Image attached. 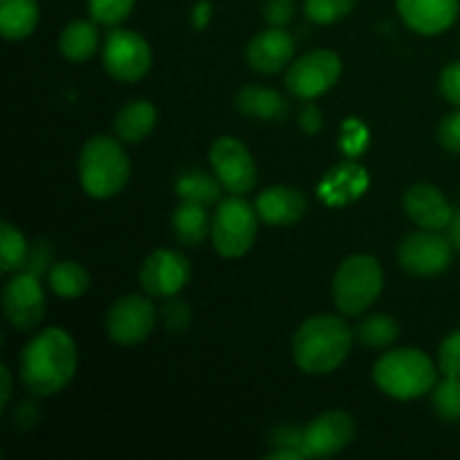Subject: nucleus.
Returning a JSON list of instances; mask_svg holds the SVG:
<instances>
[{
    "mask_svg": "<svg viewBox=\"0 0 460 460\" xmlns=\"http://www.w3.org/2000/svg\"><path fill=\"white\" fill-rule=\"evenodd\" d=\"M22 385L39 398L58 394L76 373V344L63 328H45L22 346L18 359Z\"/></svg>",
    "mask_w": 460,
    "mask_h": 460,
    "instance_id": "1",
    "label": "nucleus"
},
{
    "mask_svg": "<svg viewBox=\"0 0 460 460\" xmlns=\"http://www.w3.org/2000/svg\"><path fill=\"white\" fill-rule=\"evenodd\" d=\"M355 332L335 314H314L299 326L292 340L295 364L308 376H328L344 364Z\"/></svg>",
    "mask_w": 460,
    "mask_h": 460,
    "instance_id": "2",
    "label": "nucleus"
},
{
    "mask_svg": "<svg viewBox=\"0 0 460 460\" xmlns=\"http://www.w3.org/2000/svg\"><path fill=\"white\" fill-rule=\"evenodd\" d=\"M373 382L395 400H416L431 394L438 371L429 355L418 349H395L382 355L373 367Z\"/></svg>",
    "mask_w": 460,
    "mask_h": 460,
    "instance_id": "3",
    "label": "nucleus"
},
{
    "mask_svg": "<svg viewBox=\"0 0 460 460\" xmlns=\"http://www.w3.org/2000/svg\"><path fill=\"white\" fill-rule=\"evenodd\" d=\"M121 142V139H119ZM115 137L97 135L84 144L79 155V180L88 196L108 200L124 191L130 178V162Z\"/></svg>",
    "mask_w": 460,
    "mask_h": 460,
    "instance_id": "4",
    "label": "nucleus"
},
{
    "mask_svg": "<svg viewBox=\"0 0 460 460\" xmlns=\"http://www.w3.org/2000/svg\"><path fill=\"white\" fill-rule=\"evenodd\" d=\"M385 288L380 261L368 254H353L341 261L332 277V304L344 317L367 313Z\"/></svg>",
    "mask_w": 460,
    "mask_h": 460,
    "instance_id": "5",
    "label": "nucleus"
},
{
    "mask_svg": "<svg viewBox=\"0 0 460 460\" xmlns=\"http://www.w3.org/2000/svg\"><path fill=\"white\" fill-rule=\"evenodd\" d=\"M259 234V214L256 207L232 196L220 200L211 218V243L214 250L225 259H241L252 250Z\"/></svg>",
    "mask_w": 460,
    "mask_h": 460,
    "instance_id": "6",
    "label": "nucleus"
},
{
    "mask_svg": "<svg viewBox=\"0 0 460 460\" xmlns=\"http://www.w3.org/2000/svg\"><path fill=\"white\" fill-rule=\"evenodd\" d=\"M102 63L103 70L112 79L121 81V84H135V81L144 79L151 70V45L137 31L117 27V30L108 31L106 40H103Z\"/></svg>",
    "mask_w": 460,
    "mask_h": 460,
    "instance_id": "7",
    "label": "nucleus"
},
{
    "mask_svg": "<svg viewBox=\"0 0 460 460\" xmlns=\"http://www.w3.org/2000/svg\"><path fill=\"white\" fill-rule=\"evenodd\" d=\"M341 76V58L331 49H313L296 58L286 75V88L301 102L326 94Z\"/></svg>",
    "mask_w": 460,
    "mask_h": 460,
    "instance_id": "8",
    "label": "nucleus"
},
{
    "mask_svg": "<svg viewBox=\"0 0 460 460\" xmlns=\"http://www.w3.org/2000/svg\"><path fill=\"white\" fill-rule=\"evenodd\" d=\"M454 247L447 236L434 229H420L402 238L398 247V263L413 277H436L452 263Z\"/></svg>",
    "mask_w": 460,
    "mask_h": 460,
    "instance_id": "9",
    "label": "nucleus"
},
{
    "mask_svg": "<svg viewBox=\"0 0 460 460\" xmlns=\"http://www.w3.org/2000/svg\"><path fill=\"white\" fill-rule=\"evenodd\" d=\"M157 310L151 299L142 295L119 296L106 314V331L115 344L135 346L153 335Z\"/></svg>",
    "mask_w": 460,
    "mask_h": 460,
    "instance_id": "10",
    "label": "nucleus"
},
{
    "mask_svg": "<svg viewBox=\"0 0 460 460\" xmlns=\"http://www.w3.org/2000/svg\"><path fill=\"white\" fill-rule=\"evenodd\" d=\"M209 164L223 189L232 196H245L256 184V164L250 148L236 137H218L209 148Z\"/></svg>",
    "mask_w": 460,
    "mask_h": 460,
    "instance_id": "11",
    "label": "nucleus"
},
{
    "mask_svg": "<svg viewBox=\"0 0 460 460\" xmlns=\"http://www.w3.org/2000/svg\"><path fill=\"white\" fill-rule=\"evenodd\" d=\"M191 279V263L175 250H155L139 268V286L148 296L169 299L180 295Z\"/></svg>",
    "mask_w": 460,
    "mask_h": 460,
    "instance_id": "12",
    "label": "nucleus"
},
{
    "mask_svg": "<svg viewBox=\"0 0 460 460\" xmlns=\"http://www.w3.org/2000/svg\"><path fill=\"white\" fill-rule=\"evenodd\" d=\"M3 310L16 331H34L45 317V292L40 279L16 272L3 290Z\"/></svg>",
    "mask_w": 460,
    "mask_h": 460,
    "instance_id": "13",
    "label": "nucleus"
},
{
    "mask_svg": "<svg viewBox=\"0 0 460 460\" xmlns=\"http://www.w3.org/2000/svg\"><path fill=\"white\" fill-rule=\"evenodd\" d=\"M355 438V420L346 411H326L304 429L305 458H326L344 452Z\"/></svg>",
    "mask_w": 460,
    "mask_h": 460,
    "instance_id": "14",
    "label": "nucleus"
},
{
    "mask_svg": "<svg viewBox=\"0 0 460 460\" xmlns=\"http://www.w3.org/2000/svg\"><path fill=\"white\" fill-rule=\"evenodd\" d=\"M400 18L422 36H438L456 22L460 0H395Z\"/></svg>",
    "mask_w": 460,
    "mask_h": 460,
    "instance_id": "15",
    "label": "nucleus"
},
{
    "mask_svg": "<svg viewBox=\"0 0 460 460\" xmlns=\"http://www.w3.org/2000/svg\"><path fill=\"white\" fill-rule=\"evenodd\" d=\"M295 54V40L283 27H270V30L259 31L247 45V66L261 75H277Z\"/></svg>",
    "mask_w": 460,
    "mask_h": 460,
    "instance_id": "16",
    "label": "nucleus"
},
{
    "mask_svg": "<svg viewBox=\"0 0 460 460\" xmlns=\"http://www.w3.org/2000/svg\"><path fill=\"white\" fill-rule=\"evenodd\" d=\"M404 211H407L409 218L422 229H447L449 220H452L454 209L447 202V198L443 196L438 187L434 184H413L404 193Z\"/></svg>",
    "mask_w": 460,
    "mask_h": 460,
    "instance_id": "17",
    "label": "nucleus"
},
{
    "mask_svg": "<svg viewBox=\"0 0 460 460\" xmlns=\"http://www.w3.org/2000/svg\"><path fill=\"white\" fill-rule=\"evenodd\" d=\"M371 178L358 162H341L332 166L319 182V198L328 207H346L367 193Z\"/></svg>",
    "mask_w": 460,
    "mask_h": 460,
    "instance_id": "18",
    "label": "nucleus"
},
{
    "mask_svg": "<svg viewBox=\"0 0 460 460\" xmlns=\"http://www.w3.org/2000/svg\"><path fill=\"white\" fill-rule=\"evenodd\" d=\"M254 207L263 223L272 225V227H290L304 218L308 211V200L299 189L277 184V187L261 191Z\"/></svg>",
    "mask_w": 460,
    "mask_h": 460,
    "instance_id": "19",
    "label": "nucleus"
},
{
    "mask_svg": "<svg viewBox=\"0 0 460 460\" xmlns=\"http://www.w3.org/2000/svg\"><path fill=\"white\" fill-rule=\"evenodd\" d=\"M236 108L245 117L261 121H283L290 112L288 99L272 88L245 85L236 94Z\"/></svg>",
    "mask_w": 460,
    "mask_h": 460,
    "instance_id": "20",
    "label": "nucleus"
},
{
    "mask_svg": "<svg viewBox=\"0 0 460 460\" xmlns=\"http://www.w3.org/2000/svg\"><path fill=\"white\" fill-rule=\"evenodd\" d=\"M157 121V108L146 99L128 103L115 117V133L121 142L137 144L153 133Z\"/></svg>",
    "mask_w": 460,
    "mask_h": 460,
    "instance_id": "21",
    "label": "nucleus"
},
{
    "mask_svg": "<svg viewBox=\"0 0 460 460\" xmlns=\"http://www.w3.org/2000/svg\"><path fill=\"white\" fill-rule=\"evenodd\" d=\"M171 227L173 236L182 245L196 247L211 234V218L207 214V207L193 205V202H180L171 216Z\"/></svg>",
    "mask_w": 460,
    "mask_h": 460,
    "instance_id": "22",
    "label": "nucleus"
},
{
    "mask_svg": "<svg viewBox=\"0 0 460 460\" xmlns=\"http://www.w3.org/2000/svg\"><path fill=\"white\" fill-rule=\"evenodd\" d=\"M36 0H0V31L9 40H22L39 25Z\"/></svg>",
    "mask_w": 460,
    "mask_h": 460,
    "instance_id": "23",
    "label": "nucleus"
},
{
    "mask_svg": "<svg viewBox=\"0 0 460 460\" xmlns=\"http://www.w3.org/2000/svg\"><path fill=\"white\" fill-rule=\"evenodd\" d=\"M99 34L97 22L90 21H72L67 22L66 30L61 31L58 39V49L63 57L72 63H84L97 52Z\"/></svg>",
    "mask_w": 460,
    "mask_h": 460,
    "instance_id": "24",
    "label": "nucleus"
},
{
    "mask_svg": "<svg viewBox=\"0 0 460 460\" xmlns=\"http://www.w3.org/2000/svg\"><path fill=\"white\" fill-rule=\"evenodd\" d=\"M48 286L61 299H81L90 290V274L76 261H58L49 270Z\"/></svg>",
    "mask_w": 460,
    "mask_h": 460,
    "instance_id": "25",
    "label": "nucleus"
},
{
    "mask_svg": "<svg viewBox=\"0 0 460 460\" xmlns=\"http://www.w3.org/2000/svg\"><path fill=\"white\" fill-rule=\"evenodd\" d=\"M220 189H223L220 180L205 171H189L175 182V193L180 200L202 207L216 205L220 200Z\"/></svg>",
    "mask_w": 460,
    "mask_h": 460,
    "instance_id": "26",
    "label": "nucleus"
},
{
    "mask_svg": "<svg viewBox=\"0 0 460 460\" xmlns=\"http://www.w3.org/2000/svg\"><path fill=\"white\" fill-rule=\"evenodd\" d=\"M355 340L367 349H389L400 337V326L389 314H368L353 328Z\"/></svg>",
    "mask_w": 460,
    "mask_h": 460,
    "instance_id": "27",
    "label": "nucleus"
},
{
    "mask_svg": "<svg viewBox=\"0 0 460 460\" xmlns=\"http://www.w3.org/2000/svg\"><path fill=\"white\" fill-rule=\"evenodd\" d=\"M30 254V243L12 223L3 220L0 225V270L4 274L21 272Z\"/></svg>",
    "mask_w": 460,
    "mask_h": 460,
    "instance_id": "28",
    "label": "nucleus"
},
{
    "mask_svg": "<svg viewBox=\"0 0 460 460\" xmlns=\"http://www.w3.org/2000/svg\"><path fill=\"white\" fill-rule=\"evenodd\" d=\"M431 404L445 422L460 420V377H445L431 389Z\"/></svg>",
    "mask_w": 460,
    "mask_h": 460,
    "instance_id": "29",
    "label": "nucleus"
},
{
    "mask_svg": "<svg viewBox=\"0 0 460 460\" xmlns=\"http://www.w3.org/2000/svg\"><path fill=\"white\" fill-rule=\"evenodd\" d=\"M358 0H305V16L317 25H331L353 12Z\"/></svg>",
    "mask_w": 460,
    "mask_h": 460,
    "instance_id": "30",
    "label": "nucleus"
},
{
    "mask_svg": "<svg viewBox=\"0 0 460 460\" xmlns=\"http://www.w3.org/2000/svg\"><path fill=\"white\" fill-rule=\"evenodd\" d=\"M135 0H88V12L97 25L115 27L130 16Z\"/></svg>",
    "mask_w": 460,
    "mask_h": 460,
    "instance_id": "31",
    "label": "nucleus"
},
{
    "mask_svg": "<svg viewBox=\"0 0 460 460\" xmlns=\"http://www.w3.org/2000/svg\"><path fill=\"white\" fill-rule=\"evenodd\" d=\"M54 265V245L48 238H36L30 245V254H27L25 265H22L21 272L31 274L36 279H48L49 270Z\"/></svg>",
    "mask_w": 460,
    "mask_h": 460,
    "instance_id": "32",
    "label": "nucleus"
},
{
    "mask_svg": "<svg viewBox=\"0 0 460 460\" xmlns=\"http://www.w3.org/2000/svg\"><path fill=\"white\" fill-rule=\"evenodd\" d=\"M160 314H162V323H164V328L169 332H173V335H180V332H184L189 326H191V317H193L191 305H189L184 299H180L178 295L164 299Z\"/></svg>",
    "mask_w": 460,
    "mask_h": 460,
    "instance_id": "33",
    "label": "nucleus"
},
{
    "mask_svg": "<svg viewBox=\"0 0 460 460\" xmlns=\"http://www.w3.org/2000/svg\"><path fill=\"white\" fill-rule=\"evenodd\" d=\"M367 144H368L367 126H364L359 119H355V117L346 119L344 126H341V135H340L341 151H344L349 157H358L362 155Z\"/></svg>",
    "mask_w": 460,
    "mask_h": 460,
    "instance_id": "34",
    "label": "nucleus"
},
{
    "mask_svg": "<svg viewBox=\"0 0 460 460\" xmlns=\"http://www.w3.org/2000/svg\"><path fill=\"white\" fill-rule=\"evenodd\" d=\"M438 368L445 377H460V331L449 332L440 344Z\"/></svg>",
    "mask_w": 460,
    "mask_h": 460,
    "instance_id": "35",
    "label": "nucleus"
},
{
    "mask_svg": "<svg viewBox=\"0 0 460 460\" xmlns=\"http://www.w3.org/2000/svg\"><path fill=\"white\" fill-rule=\"evenodd\" d=\"M304 429L305 427H296V425H277L268 434V443L272 445L274 449L292 447V449H301V452H304Z\"/></svg>",
    "mask_w": 460,
    "mask_h": 460,
    "instance_id": "36",
    "label": "nucleus"
},
{
    "mask_svg": "<svg viewBox=\"0 0 460 460\" xmlns=\"http://www.w3.org/2000/svg\"><path fill=\"white\" fill-rule=\"evenodd\" d=\"M295 16V0H265L263 18L270 27H286Z\"/></svg>",
    "mask_w": 460,
    "mask_h": 460,
    "instance_id": "37",
    "label": "nucleus"
},
{
    "mask_svg": "<svg viewBox=\"0 0 460 460\" xmlns=\"http://www.w3.org/2000/svg\"><path fill=\"white\" fill-rule=\"evenodd\" d=\"M440 93L454 106H460V61L449 63L440 72Z\"/></svg>",
    "mask_w": 460,
    "mask_h": 460,
    "instance_id": "38",
    "label": "nucleus"
},
{
    "mask_svg": "<svg viewBox=\"0 0 460 460\" xmlns=\"http://www.w3.org/2000/svg\"><path fill=\"white\" fill-rule=\"evenodd\" d=\"M438 139L445 151L460 155V111L445 117L438 128Z\"/></svg>",
    "mask_w": 460,
    "mask_h": 460,
    "instance_id": "39",
    "label": "nucleus"
},
{
    "mask_svg": "<svg viewBox=\"0 0 460 460\" xmlns=\"http://www.w3.org/2000/svg\"><path fill=\"white\" fill-rule=\"evenodd\" d=\"M299 128L304 130L305 135H317L319 130L323 128V115L314 103H308V106L301 108L299 112Z\"/></svg>",
    "mask_w": 460,
    "mask_h": 460,
    "instance_id": "40",
    "label": "nucleus"
},
{
    "mask_svg": "<svg viewBox=\"0 0 460 460\" xmlns=\"http://www.w3.org/2000/svg\"><path fill=\"white\" fill-rule=\"evenodd\" d=\"M209 21H211V3L209 0H200V3H198L191 12L193 30L202 31L207 25H209Z\"/></svg>",
    "mask_w": 460,
    "mask_h": 460,
    "instance_id": "41",
    "label": "nucleus"
},
{
    "mask_svg": "<svg viewBox=\"0 0 460 460\" xmlns=\"http://www.w3.org/2000/svg\"><path fill=\"white\" fill-rule=\"evenodd\" d=\"M13 418H16L18 425L31 427L36 425V420H39V409H34V404L31 402H21L18 404L16 413H13Z\"/></svg>",
    "mask_w": 460,
    "mask_h": 460,
    "instance_id": "42",
    "label": "nucleus"
},
{
    "mask_svg": "<svg viewBox=\"0 0 460 460\" xmlns=\"http://www.w3.org/2000/svg\"><path fill=\"white\" fill-rule=\"evenodd\" d=\"M0 409H7L9 400H12V373L7 367H0Z\"/></svg>",
    "mask_w": 460,
    "mask_h": 460,
    "instance_id": "43",
    "label": "nucleus"
},
{
    "mask_svg": "<svg viewBox=\"0 0 460 460\" xmlns=\"http://www.w3.org/2000/svg\"><path fill=\"white\" fill-rule=\"evenodd\" d=\"M305 454L301 449L292 447H277L265 456V460H304Z\"/></svg>",
    "mask_w": 460,
    "mask_h": 460,
    "instance_id": "44",
    "label": "nucleus"
},
{
    "mask_svg": "<svg viewBox=\"0 0 460 460\" xmlns=\"http://www.w3.org/2000/svg\"><path fill=\"white\" fill-rule=\"evenodd\" d=\"M447 238H449V243H452L454 250L460 252V211H454L452 220H449Z\"/></svg>",
    "mask_w": 460,
    "mask_h": 460,
    "instance_id": "45",
    "label": "nucleus"
}]
</instances>
